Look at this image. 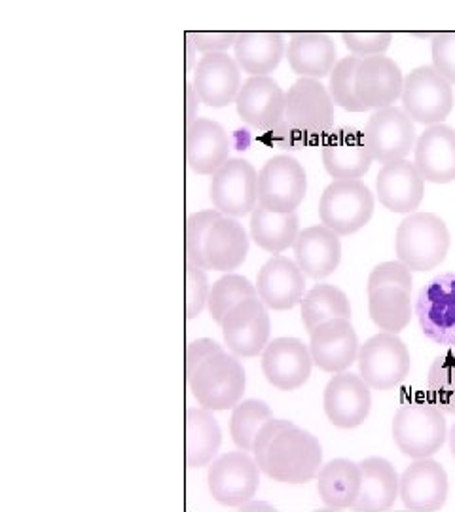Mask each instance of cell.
<instances>
[{"label": "cell", "mask_w": 455, "mask_h": 512, "mask_svg": "<svg viewBox=\"0 0 455 512\" xmlns=\"http://www.w3.org/2000/svg\"><path fill=\"white\" fill-rule=\"evenodd\" d=\"M342 40L347 50L355 57H372V55H383L389 50L393 35L385 31H349L342 33Z\"/></svg>", "instance_id": "42"}, {"label": "cell", "mask_w": 455, "mask_h": 512, "mask_svg": "<svg viewBox=\"0 0 455 512\" xmlns=\"http://www.w3.org/2000/svg\"><path fill=\"white\" fill-rule=\"evenodd\" d=\"M253 454L260 473L281 484H306L323 467L317 437L289 420L266 421L256 435Z\"/></svg>", "instance_id": "1"}, {"label": "cell", "mask_w": 455, "mask_h": 512, "mask_svg": "<svg viewBox=\"0 0 455 512\" xmlns=\"http://www.w3.org/2000/svg\"><path fill=\"white\" fill-rule=\"evenodd\" d=\"M448 475L433 459H416L399 478L402 505L412 512H437L448 501Z\"/></svg>", "instance_id": "18"}, {"label": "cell", "mask_w": 455, "mask_h": 512, "mask_svg": "<svg viewBox=\"0 0 455 512\" xmlns=\"http://www.w3.org/2000/svg\"><path fill=\"white\" fill-rule=\"evenodd\" d=\"M236 109L247 126L273 131L285 120V92L270 76H251L241 84Z\"/></svg>", "instance_id": "19"}, {"label": "cell", "mask_w": 455, "mask_h": 512, "mask_svg": "<svg viewBox=\"0 0 455 512\" xmlns=\"http://www.w3.org/2000/svg\"><path fill=\"white\" fill-rule=\"evenodd\" d=\"M412 272L399 260L378 264L368 277V313L387 334H399L412 319Z\"/></svg>", "instance_id": "2"}, {"label": "cell", "mask_w": 455, "mask_h": 512, "mask_svg": "<svg viewBox=\"0 0 455 512\" xmlns=\"http://www.w3.org/2000/svg\"><path fill=\"white\" fill-rule=\"evenodd\" d=\"M222 219L219 211L205 209L186 220V264L205 270V241L215 222Z\"/></svg>", "instance_id": "41"}, {"label": "cell", "mask_w": 455, "mask_h": 512, "mask_svg": "<svg viewBox=\"0 0 455 512\" xmlns=\"http://www.w3.org/2000/svg\"><path fill=\"white\" fill-rule=\"evenodd\" d=\"M272 410L264 401L247 399L237 404L230 418V435L239 452H253L256 435L266 421L272 420Z\"/></svg>", "instance_id": "37"}, {"label": "cell", "mask_w": 455, "mask_h": 512, "mask_svg": "<svg viewBox=\"0 0 455 512\" xmlns=\"http://www.w3.org/2000/svg\"><path fill=\"white\" fill-rule=\"evenodd\" d=\"M401 67L385 55L363 57L355 71V95L364 110H382L393 107L401 99Z\"/></svg>", "instance_id": "16"}, {"label": "cell", "mask_w": 455, "mask_h": 512, "mask_svg": "<svg viewBox=\"0 0 455 512\" xmlns=\"http://www.w3.org/2000/svg\"><path fill=\"white\" fill-rule=\"evenodd\" d=\"M310 348L298 338H275L262 351V372L279 391H296L310 380Z\"/></svg>", "instance_id": "20"}, {"label": "cell", "mask_w": 455, "mask_h": 512, "mask_svg": "<svg viewBox=\"0 0 455 512\" xmlns=\"http://www.w3.org/2000/svg\"><path fill=\"white\" fill-rule=\"evenodd\" d=\"M237 33L232 31H192L186 35L188 46L196 52L207 54H226L236 44Z\"/></svg>", "instance_id": "44"}, {"label": "cell", "mask_w": 455, "mask_h": 512, "mask_svg": "<svg viewBox=\"0 0 455 512\" xmlns=\"http://www.w3.org/2000/svg\"><path fill=\"white\" fill-rule=\"evenodd\" d=\"M308 192V175L302 164L287 156H273L258 173V205L273 213H294Z\"/></svg>", "instance_id": "10"}, {"label": "cell", "mask_w": 455, "mask_h": 512, "mask_svg": "<svg viewBox=\"0 0 455 512\" xmlns=\"http://www.w3.org/2000/svg\"><path fill=\"white\" fill-rule=\"evenodd\" d=\"M359 338L349 319L327 321L310 332V355L313 365L323 372L342 374L357 363Z\"/></svg>", "instance_id": "21"}, {"label": "cell", "mask_w": 455, "mask_h": 512, "mask_svg": "<svg viewBox=\"0 0 455 512\" xmlns=\"http://www.w3.org/2000/svg\"><path fill=\"white\" fill-rule=\"evenodd\" d=\"M317 492L328 509H351L361 492V467L351 459H332L317 475Z\"/></svg>", "instance_id": "33"}, {"label": "cell", "mask_w": 455, "mask_h": 512, "mask_svg": "<svg viewBox=\"0 0 455 512\" xmlns=\"http://www.w3.org/2000/svg\"><path fill=\"white\" fill-rule=\"evenodd\" d=\"M402 110L414 124L438 126L454 109V88L440 74L423 65L404 76Z\"/></svg>", "instance_id": "7"}, {"label": "cell", "mask_w": 455, "mask_h": 512, "mask_svg": "<svg viewBox=\"0 0 455 512\" xmlns=\"http://www.w3.org/2000/svg\"><path fill=\"white\" fill-rule=\"evenodd\" d=\"M416 317L425 338L455 348V272L433 277L419 291Z\"/></svg>", "instance_id": "13"}, {"label": "cell", "mask_w": 455, "mask_h": 512, "mask_svg": "<svg viewBox=\"0 0 455 512\" xmlns=\"http://www.w3.org/2000/svg\"><path fill=\"white\" fill-rule=\"evenodd\" d=\"M323 406L334 427L355 429L363 425L370 414L372 393L361 376L351 372L334 374L325 387Z\"/></svg>", "instance_id": "17"}, {"label": "cell", "mask_w": 455, "mask_h": 512, "mask_svg": "<svg viewBox=\"0 0 455 512\" xmlns=\"http://www.w3.org/2000/svg\"><path fill=\"white\" fill-rule=\"evenodd\" d=\"M209 279L205 270L186 264V319L192 321L207 306Z\"/></svg>", "instance_id": "43"}, {"label": "cell", "mask_w": 455, "mask_h": 512, "mask_svg": "<svg viewBox=\"0 0 455 512\" xmlns=\"http://www.w3.org/2000/svg\"><path fill=\"white\" fill-rule=\"evenodd\" d=\"M239 511L241 512H277V509L270 505V503H264V501H249V503H245L243 507H239Z\"/></svg>", "instance_id": "48"}, {"label": "cell", "mask_w": 455, "mask_h": 512, "mask_svg": "<svg viewBox=\"0 0 455 512\" xmlns=\"http://www.w3.org/2000/svg\"><path fill=\"white\" fill-rule=\"evenodd\" d=\"M433 69L446 82L455 84V33H438L431 46Z\"/></svg>", "instance_id": "45"}, {"label": "cell", "mask_w": 455, "mask_h": 512, "mask_svg": "<svg viewBox=\"0 0 455 512\" xmlns=\"http://www.w3.org/2000/svg\"><path fill=\"white\" fill-rule=\"evenodd\" d=\"M393 440L404 456L429 459L448 439L444 412L431 401L416 399L402 404L393 418Z\"/></svg>", "instance_id": "4"}, {"label": "cell", "mask_w": 455, "mask_h": 512, "mask_svg": "<svg viewBox=\"0 0 455 512\" xmlns=\"http://www.w3.org/2000/svg\"><path fill=\"white\" fill-rule=\"evenodd\" d=\"M431 403L444 414H455V348L440 353L427 374Z\"/></svg>", "instance_id": "39"}, {"label": "cell", "mask_w": 455, "mask_h": 512, "mask_svg": "<svg viewBox=\"0 0 455 512\" xmlns=\"http://www.w3.org/2000/svg\"><path fill=\"white\" fill-rule=\"evenodd\" d=\"M448 442H450V452H452V458L455 461V421L452 429H450V433H448Z\"/></svg>", "instance_id": "49"}, {"label": "cell", "mask_w": 455, "mask_h": 512, "mask_svg": "<svg viewBox=\"0 0 455 512\" xmlns=\"http://www.w3.org/2000/svg\"><path fill=\"white\" fill-rule=\"evenodd\" d=\"M361 467V492L351 507L357 512L389 511L399 497V475L383 458H366Z\"/></svg>", "instance_id": "30"}, {"label": "cell", "mask_w": 455, "mask_h": 512, "mask_svg": "<svg viewBox=\"0 0 455 512\" xmlns=\"http://www.w3.org/2000/svg\"><path fill=\"white\" fill-rule=\"evenodd\" d=\"M222 444V431L213 412L205 408H190L186 412V465L200 469L211 465Z\"/></svg>", "instance_id": "34"}, {"label": "cell", "mask_w": 455, "mask_h": 512, "mask_svg": "<svg viewBox=\"0 0 455 512\" xmlns=\"http://www.w3.org/2000/svg\"><path fill=\"white\" fill-rule=\"evenodd\" d=\"M258 300L275 311L292 310L304 298L306 277L298 264L287 256H273L256 277Z\"/></svg>", "instance_id": "22"}, {"label": "cell", "mask_w": 455, "mask_h": 512, "mask_svg": "<svg viewBox=\"0 0 455 512\" xmlns=\"http://www.w3.org/2000/svg\"><path fill=\"white\" fill-rule=\"evenodd\" d=\"M363 139L372 162H399L416 145V124L399 107L376 110L368 118Z\"/></svg>", "instance_id": "12"}, {"label": "cell", "mask_w": 455, "mask_h": 512, "mask_svg": "<svg viewBox=\"0 0 455 512\" xmlns=\"http://www.w3.org/2000/svg\"><path fill=\"white\" fill-rule=\"evenodd\" d=\"M230 160V139L219 122L196 118L186 124V164L198 175H215Z\"/></svg>", "instance_id": "26"}, {"label": "cell", "mask_w": 455, "mask_h": 512, "mask_svg": "<svg viewBox=\"0 0 455 512\" xmlns=\"http://www.w3.org/2000/svg\"><path fill=\"white\" fill-rule=\"evenodd\" d=\"M323 165L336 181H361L372 165L363 133L347 126L332 129L323 141Z\"/></svg>", "instance_id": "24"}, {"label": "cell", "mask_w": 455, "mask_h": 512, "mask_svg": "<svg viewBox=\"0 0 455 512\" xmlns=\"http://www.w3.org/2000/svg\"><path fill=\"white\" fill-rule=\"evenodd\" d=\"M188 387L201 408L209 412L234 410L245 393V368L236 355L219 351L207 357L190 378Z\"/></svg>", "instance_id": "5"}, {"label": "cell", "mask_w": 455, "mask_h": 512, "mask_svg": "<svg viewBox=\"0 0 455 512\" xmlns=\"http://www.w3.org/2000/svg\"><path fill=\"white\" fill-rule=\"evenodd\" d=\"M300 234V220L296 213H273L256 205L251 213V236L256 245L268 253H283L294 245Z\"/></svg>", "instance_id": "35"}, {"label": "cell", "mask_w": 455, "mask_h": 512, "mask_svg": "<svg viewBox=\"0 0 455 512\" xmlns=\"http://www.w3.org/2000/svg\"><path fill=\"white\" fill-rule=\"evenodd\" d=\"M224 351L220 344H217L215 340L211 338H200V340H194L186 346V378H190L194 374V370L211 355Z\"/></svg>", "instance_id": "46"}, {"label": "cell", "mask_w": 455, "mask_h": 512, "mask_svg": "<svg viewBox=\"0 0 455 512\" xmlns=\"http://www.w3.org/2000/svg\"><path fill=\"white\" fill-rule=\"evenodd\" d=\"M359 376L368 387L389 391L401 385L410 374V351L397 334L380 332L366 340L357 355Z\"/></svg>", "instance_id": "9"}, {"label": "cell", "mask_w": 455, "mask_h": 512, "mask_svg": "<svg viewBox=\"0 0 455 512\" xmlns=\"http://www.w3.org/2000/svg\"><path fill=\"white\" fill-rule=\"evenodd\" d=\"M249 298H258L255 285L243 275L226 274L220 277L219 281H215L209 289L207 308L211 317L220 325L237 304Z\"/></svg>", "instance_id": "38"}, {"label": "cell", "mask_w": 455, "mask_h": 512, "mask_svg": "<svg viewBox=\"0 0 455 512\" xmlns=\"http://www.w3.org/2000/svg\"><path fill=\"white\" fill-rule=\"evenodd\" d=\"M285 54L292 71L300 78H311V80H321L325 76H330L332 69L338 63L336 44L327 33H315V31L294 33Z\"/></svg>", "instance_id": "29"}, {"label": "cell", "mask_w": 455, "mask_h": 512, "mask_svg": "<svg viewBox=\"0 0 455 512\" xmlns=\"http://www.w3.org/2000/svg\"><path fill=\"white\" fill-rule=\"evenodd\" d=\"M292 247L298 268L311 279H325L334 274L342 260L340 236L323 224L302 230Z\"/></svg>", "instance_id": "28"}, {"label": "cell", "mask_w": 455, "mask_h": 512, "mask_svg": "<svg viewBox=\"0 0 455 512\" xmlns=\"http://www.w3.org/2000/svg\"><path fill=\"white\" fill-rule=\"evenodd\" d=\"M211 497L230 509H239L255 499L260 486V469L245 452H228L215 459L207 473Z\"/></svg>", "instance_id": "11"}, {"label": "cell", "mask_w": 455, "mask_h": 512, "mask_svg": "<svg viewBox=\"0 0 455 512\" xmlns=\"http://www.w3.org/2000/svg\"><path fill=\"white\" fill-rule=\"evenodd\" d=\"M414 165L421 179L427 183H454L455 129L446 124L425 129L416 141Z\"/></svg>", "instance_id": "27"}, {"label": "cell", "mask_w": 455, "mask_h": 512, "mask_svg": "<svg viewBox=\"0 0 455 512\" xmlns=\"http://www.w3.org/2000/svg\"><path fill=\"white\" fill-rule=\"evenodd\" d=\"M450 249V230L435 213H412L397 228L395 253L410 272L440 266Z\"/></svg>", "instance_id": "3"}, {"label": "cell", "mask_w": 455, "mask_h": 512, "mask_svg": "<svg viewBox=\"0 0 455 512\" xmlns=\"http://www.w3.org/2000/svg\"><path fill=\"white\" fill-rule=\"evenodd\" d=\"M376 194L391 213L412 215L423 202L425 181L412 162H391L383 165L376 177Z\"/></svg>", "instance_id": "25"}, {"label": "cell", "mask_w": 455, "mask_h": 512, "mask_svg": "<svg viewBox=\"0 0 455 512\" xmlns=\"http://www.w3.org/2000/svg\"><path fill=\"white\" fill-rule=\"evenodd\" d=\"M374 205V194L363 181H332L321 196L319 217L336 236H349L368 224Z\"/></svg>", "instance_id": "8"}, {"label": "cell", "mask_w": 455, "mask_h": 512, "mask_svg": "<svg viewBox=\"0 0 455 512\" xmlns=\"http://www.w3.org/2000/svg\"><path fill=\"white\" fill-rule=\"evenodd\" d=\"M186 99H188V110H186V122H194L196 120V112H198V103H200V97L194 90L192 84H188V90H186Z\"/></svg>", "instance_id": "47"}, {"label": "cell", "mask_w": 455, "mask_h": 512, "mask_svg": "<svg viewBox=\"0 0 455 512\" xmlns=\"http://www.w3.org/2000/svg\"><path fill=\"white\" fill-rule=\"evenodd\" d=\"M194 90L201 103L211 109H224L236 103L241 90V69L228 54L203 55L194 73Z\"/></svg>", "instance_id": "23"}, {"label": "cell", "mask_w": 455, "mask_h": 512, "mask_svg": "<svg viewBox=\"0 0 455 512\" xmlns=\"http://www.w3.org/2000/svg\"><path fill=\"white\" fill-rule=\"evenodd\" d=\"M285 124L308 145L334 128V103L321 80L300 78L285 93Z\"/></svg>", "instance_id": "6"}, {"label": "cell", "mask_w": 455, "mask_h": 512, "mask_svg": "<svg viewBox=\"0 0 455 512\" xmlns=\"http://www.w3.org/2000/svg\"><path fill=\"white\" fill-rule=\"evenodd\" d=\"M209 198L222 217H245L255 211L258 202V173L243 158H230L213 175Z\"/></svg>", "instance_id": "14"}, {"label": "cell", "mask_w": 455, "mask_h": 512, "mask_svg": "<svg viewBox=\"0 0 455 512\" xmlns=\"http://www.w3.org/2000/svg\"><path fill=\"white\" fill-rule=\"evenodd\" d=\"M220 327L224 344L236 357H256L270 344V313L258 298L237 304Z\"/></svg>", "instance_id": "15"}, {"label": "cell", "mask_w": 455, "mask_h": 512, "mask_svg": "<svg viewBox=\"0 0 455 512\" xmlns=\"http://www.w3.org/2000/svg\"><path fill=\"white\" fill-rule=\"evenodd\" d=\"M249 253V238L245 228L230 217L213 224L205 241V270L232 272L237 270Z\"/></svg>", "instance_id": "31"}, {"label": "cell", "mask_w": 455, "mask_h": 512, "mask_svg": "<svg viewBox=\"0 0 455 512\" xmlns=\"http://www.w3.org/2000/svg\"><path fill=\"white\" fill-rule=\"evenodd\" d=\"M302 321L308 332L334 319H351V304L347 294L334 285H315L310 293L304 294Z\"/></svg>", "instance_id": "36"}, {"label": "cell", "mask_w": 455, "mask_h": 512, "mask_svg": "<svg viewBox=\"0 0 455 512\" xmlns=\"http://www.w3.org/2000/svg\"><path fill=\"white\" fill-rule=\"evenodd\" d=\"M361 57H344L336 63V67L330 73V84H328V93L334 105L342 107L347 112H364L361 103L357 101L355 95V71L359 65Z\"/></svg>", "instance_id": "40"}, {"label": "cell", "mask_w": 455, "mask_h": 512, "mask_svg": "<svg viewBox=\"0 0 455 512\" xmlns=\"http://www.w3.org/2000/svg\"><path fill=\"white\" fill-rule=\"evenodd\" d=\"M285 57V40L273 31L237 33L234 59L237 67L251 76H268Z\"/></svg>", "instance_id": "32"}]
</instances>
